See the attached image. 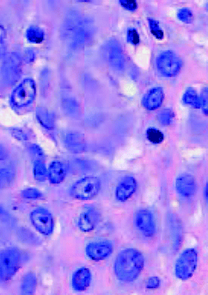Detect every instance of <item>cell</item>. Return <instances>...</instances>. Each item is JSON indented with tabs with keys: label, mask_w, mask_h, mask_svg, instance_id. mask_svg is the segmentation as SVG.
<instances>
[{
	"label": "cell",
	"mask_w": 208,
	"mask_h": 295,
	"mask_svg": "<svg viewBox=\"0 0 208 295\" xmlns=\"http://www.w3.org/2000/svg\"><path fill=\"white\" fill-rule=\"evenodd\" d=\"M145 267V258L140 250L126 249L120 252L114 261L113 271L122 282H134Z\"/></svg>",
	"instance_id": "6da1fadb"
},
{
	"label": "cell",
	"mask_w": 208,
	"mask_h": 295,
	"mask_svg": "<svg viewBox=\"0 0 208 295\" xmlns=\"http://www.w3.org/2000/svg\"><path fill=\"white\" fill-rule=\"evenodd\" d=\"M21 266V253L16 248L0 251V282L11 280Z\"/></svg>",
	"instance_id": "7a4b0ae2"
},
{
	"label": "cell",
	"mask_w": 208,
	"mask_h": 295,
	"mask_svg": "<svg viewBox=\"0 0 208 295\" xmlns=\"http://www.w3.org/2000/svg\"><path fill=\"white\" fill-rule=\"evenodd\" d=\"M102 187L101 180L95 176H86L78 180L71 187V195L79 200H89L98 196Z\"/></svg>",
	"instance_id": "3957f363"
},
{
	"label": "cell",
	"mask_w": 208,
	"mask_h": 295,
	"mask_svg": "<svg viewBox=\"0 0 208 295\" xmlns=\"http://www.w3.org/2000/svg\"><path fill=\"white\" fill-rule=\"evenodd\" d=\"M36 95V84L31 78H26L14 89L11 95V104L22 108L32 104Z\"/></svg>",
	"instance_id": "277c9868"
},
{
	"label": "cell",
	"mask_w": 208,
	"mask_h": 295,
	"mask_svg": "<svg viewBox=\"0 0 208 295\" xmlns=\"http://www.w3.org/2000/svg\"><path fill=\"white\" fill-rule=\"evenodd\" d=\"M198 253L195 249L184 250L176 261L175 273L176 278L181 281H188L195 273L197 268Z\"/></svg>",
	"instance_id": "5b68a950"
},
{
	"label": "cell",
	"mask_w": 208,
	"mask_h": 295,
	"mask_svg": "<svg viewBox=\"0 0 208 295\" xmlns=\"http://www.w3.org/2000/svg\"><path fill=\"white\" fill-rule=\"evenodd\" d=\"M0 71L6 84H15L22 74V57L18 53L11 52L6 55Z\"/></svg>",
	"instance_id": "8992f818"
},
{
	"label": "cell",
	"mask_w": 208,
	"mask_h": 295,
	"mask_svg": "<svg viewBox=\"0 0 208 295\" xmlns=\"http://www.w3.org/2000/svg\"><path fill=\"white\" fill-rule=\"evenodd\" d=\"M157 68L158 71L165 77H174L181 70V58L171 50L161 53L157 58Z\"/></svg>",
	"instance_id": "52a82bcc"
},
{
	"label": "cell",
	"mask_w": 208,
	"mask_h": 295,
	"mask_svg": "<svg viewBox=\"0 0 208 295\" xmlns=\"http://www.w3.org/2000/svg\"><path fill=\"white\" fill-rule=\"evenodd\" d=\"M30 222L35 229L44 236H50L54 233V217L49 210L39 207L30 213Z\"/></svg>",
	"instance_id": "ba28073f"
},
{
	"label": "cell",
	"mask_w": 208,
	"mask_h": 295,
	"mask_svg": "<svg viewBox=\"0 0 208 295\" xmlns=\"http://www.w3.org/2000/svg\"><path fill=\"white\" fill-rule=\"evenodd\" d=\"M135 225L137 229L146 238H152L156 233L157 226L153 214L146 209H141L136 213Z\"/></svg>",
	"instance_id": "9c48e42d"
},
{
	"label": "cell",
	"mask_w": 208,
	"mask_h": 295,
	"mask_svg": "<svg viewBox=\"0 0 208 295\" xmlns=\"http://www.w3.org/2000/svg\"><path fill=\"white\" fill-rule=\"evenodd\" d=\"M113 244L109 241L93 242L86 246L85 253L89 259L100 262L109 257L113 252Z\"/></svg>",
	"instance_id": "30bf717a"
},
{
	"label": "cell",
	"mask_w": 208,
	"mask_h": 295,
	"mask_svg": "<svg viewBox=\"0 0 208 295\" xmlns=\"http://www.w3.org/2000/svg\"><path fill=\"white\" fill-rule=\"evenodd\" d=\"M106 59L109 65L118 71L125 69V58L122 48L115 40H110L106 45Z\"/></svg>",
	"instance_id": "8fae6325"
},
{
	"label": "cell",
	"mask_w": 208,
	"mask_h": 295,
	"mask_svg": "<svg viewBox=\"0 0 208 295\" xmlns=\"http://www.w3.org/2000/svg\"><path fill=\"white\" fill-rule=\"evenodd\" d=\"M100 221V213L96 208H88L82 212L78 221V226L83 233H90L98 226Z\"/></svg>",
	"instance_id": "7c38bea8"
},
{
	"label": "cell",
	"mask_w": 208,
	"mask_h": 295,
	"mask_svg": "<svg viewBox=\"0 0 208 295\" xmlns=\"http://www.w3.org/2000/svg\"><path fill=\"white\" fill-rule=\"evenodd\" d=\"M137 189V180L131 175L126 176L118 184L115 189V198L119 202L124 203L129 200Z\"/></svg>",
	"instance_id": "4fadbf2b"
},
{
	"label": "cell",
	"mask_w": 208,
	"mask_h": 295,
	"mask_svg": "<svg viewBox=\"0 0 208 295\" xmlns=\"http://www.w3.org/2000/svg\"><path fill=\"white\" fill-rule=\"evenodd\" d=\"M64 144L66 150L73 154H81L86 151V142L84 136L76 131H70L65 135Z\"/></svg>",
	"instance_id": "5bb4252c"
},
{
	"label": "cell",
	"mask_w": 208,
	"mask_h": 295,
	"mask_svg": "<svg viewBox=\"0 0 208 295\" xmlns=\"http://www.w3.org/2000/svg\"><path fill=\"white\" fill-rule=\"evenodd\" d=\"M176 189L178 194L183 198H190L196 192L195 178L189 174H183L176 180Z\"/></svg>",
	"instance_id": "9a60e30c"
},
{
	"label": "cell",
	"mask_w": 208,
	"mask_h": 295,
	"mask_svg": "<svg viewBox=\"0 0 208 295\" xmlns=\"http://www.w3.org/2000/svg\"><path fill=\"white\" fill-rule=\"evenodd\" d=\"M91 272L89 268H81L73 273L72 286L77 292H84L91 283Z\"/></svg>",
	"instance_id": "2e32d148"
},
{
	"label": "cell",
	"mask_w": 208,
	"mask_h": 295,
	"mask_svg": "<svg viewBox=\"0 0 208 295\" xmlns=\"http://www.w3.org/2000/svg\"><path fill=\"white\" fill-rule=\"evenodd\" d=\"M165 98V93L162 88H154L149 91L142 99L143 107L148 111L158 109L163 104Z\"/></svg>",
	"instance_id": "e0dca14e"
},
{
	"label": "cell",
	"mask_w": 208,
	"mask_h": 295,
	"mask_svg": "<svg viewBox=\"0 0 208 295\" xmlns=\"http://www.w3.org/2000/svg\"><path fill=\"white\" fill-rule=\"evenodd\" d=\"M67 174V167L61 161H54L49 166L48 177L50 183L58 185L64 181Z\"/></svg>",
	"instance_id": "ac0fdd59"
},
{
	"label": "cell",
	"mask_w": 208,
	"mask_h": 295,
	"mask_svg": "<svg viewBox=\"0 0 208 295\" xmlns=\"http://www.w3.org/2000/svg\"><path fill=\"white\" fill-rule=\"evenodd\" d=\"M35 117L44 129L50 131L54 128L55 120L54 115L43 107H38L35 111Z\"/></svg>",
	"instance_id": "d6986e66"
},
{
	"label": "cell",
	"mask_w": 208,
	"mask_h": 295,
	"mask_svg": "<svg viewBox=\"0 0 208 295\" xmlns=\"http://www.w3.org/2000/svg\"><path fill=\"white\" fill-rule=\"evenodd\" d=\"M36 283H37V280H36L35 273L30 272L25 275L22 279V285H21V292L22 294H33L36 287Z\"/></svg>",
	"instance_id": "ffe728a7"
},
{
	"label": "cell",
	"mask_w": 208,
	"mask_h": 295,
	"mask_svg": "<svg viewBox=\"0 0 208 295\" xmlns=\"http://www.w3.org/2000/svg\"><path fill=\"white\" fill-rule=\"evenodd\" d=\"M61 109L65 112V114L71 117L79 115L80 112L79 103L72 98H63L61 100Z\"/></svg>",
	"instance_id": "44dd1931"
},
{
	"label": "cell",
	"mask_w": 208,
	"mask_h": 295,
	"mask_svg": "<svg viewBox=\"0 0 208 295\" xmlns=\"http://www.w3.org/2000/svg\"><path fill=\"white\" fill-rule=\"evenodd\" d=\"M184 104L189 107H194L195 109L200 108V96L198 95L196 91L192 88H189L184 93L183 98Z\"/></svg>",
	"instance_id": "7402d4cb"
},
{
	"label": "cell",
	"mask_w": 208,
	"mask_h": 295,
	"mask_svg": "<svg viewBox=\"0 0 208 295\" xmlns=\"http://www.w3.org/2000/svg\"><path fill=\"white\" fill-rule=\"evenodd\" d=\"M28 41L32 44H41L45 37V33L41 28L38 26H30L26 31Z\"/></svg>",
	"instance_id": "603a6c76"
},
{
	"label": "cell",
	"mask_w": 208,
	"mask_h": 295,
	"mask_svg": "<svg viewBox=\"0 0 208 295\" xmlns=\"http://www.w3.org/2000/svg\"><path fill=\"white\" fill-rule=\"evenodd\" d=\"M17 237H18L20 241H22V243H26V244H30V245H36L41 243L39 238L36 236L34 235L30 229H20L17 231Z\"/></svg>",
	"instance_id": "cb8c5ba5"
},
{
	"label": "cell",
	"mask_w": 208,
	"mask_h": 295,
	"mask_svg": "<svg viewBox=\"0 0 208 295\" xmlns=\"http://www.w3.org/2000/svg\"><path fill=\"white\" fill-rule=\"evenodd\" d=\"M33 175L35 180L38 182H43L48 178V170L44 162L35 161L33 167Z\"/></svg>",
	"instance_id": "d4e9b609"
},
{
	"label": "cell",
	"mask_w": 208,
	"mask_h": 295,
	"mask_svg": "<svg viewBox=\"0 0 208 295\" xmlns=\"http://www.w3.org/2000/svg\"><path fill=\"white\" fill-rule=\"evenodd\" d=\"M14 173L8 167H1L0 168V189L8 187L13 181Z\"/></svg>",
	"instance_id": "484cf974"
},
{
	"label": "cell",
	"mask_w": 208,
	"mask_h": 295,
	"mask_svg": "<svg viewBox=\"0 0 208 295\" xmlns=\"http://www.w3.org/2000/svg\"><path fill=\"white\" fill-rule=\"evenodd\" d=\"M174 117H175V115H174L173 111L168 109V108L160 111L159 113L157 115V118H158L160 123H162L163 125L165 126L170 125L174 121Z\"/></svg>",
	"instance_id": "4316f807"
},
{
	"label": "cell",
	"mask_w": 208,
	"mask_h": 295,
	"mask_svg": "<svg viewBox=\"0 0 208 295\" xmlns=\"http://www.w3.org/2000/svg\"><path fill=\"white\" fill-rule=\"evenodd\" d=\"M29 153L34 161H45V154L39 145L31 144L29 147Z\"/></svg>",
	"instance_id": "83f0119b"
},
{
	"label": "cell",
	"mask_w": 208,
	"mask_h": 295,
	"mask_svg": "<svg viewBox=\"0 0 208 295\" xmlns=\"http://www.w3.org/2000/svg\"><path fill=\"white\" fill-rule=\"evenodd\" d=\"M148 22L149 27H150L151 34L156 38L159 39V40L164 38L165 32H164V30H162V28L160 26L159 23L157 22V20L153 19V18H149Z\"/></svg>",
	"instance_id": "f1b7e54d"
},
{
	"label": "cell",
	"mask_w": 208,
	"mask_h": 295,
	"mask_svg": "<svg viewBox=\"0 0 208 295\" xmlns=\"http://www.w3.org/2000/svg\"><path fill=\"white\" fill-rule=\"evenodd\" d=\"M22 198L27 199V200H39V199L42 198L43 194L39 191L38 189L34 188V187H29V188L22 190Z\"/></svg>",
	"instance_id": "f546056e"
},
{
	"label": "cell",
	"mask_w": 208,
	"mask_h": 295,
	"mask_svg": "<svg viewBox=\"0 0 208 295\" xmlns=\"http://www.w3.org/2000/svg\"><path fill=\"white\" fill-rule=\"evenodd\" d=\"M178 19L184 24H190L194 19V14L188 8H182L177 13Z\"/></svg>",
	"instance_id": "4dcf8cb0"
},
{
	"label": "cell",
	"mask_w": 208,
	"mask_h": 295,
	"mask_svg": "<svg viewBox=\"0 0 208 295\" xmlns=\"http://www.w3.org/2000/svg\"><path fill=\"white\" fill-rule=\"evenodd\" d=\"M127 41L132 45H138L141 41V37L138 31L134 28H130L127 32Z\"/></svg>",
	"instance_id": "1f68e13d"
},
{
	"label": "cell",
	"mask_w": 208,
	"mask_h": 295,
	"mask_svg": "<svg viewBox=\"0 0 208 295\" xmlns=\"http://www.w3.org/2000/svg\"><path fill=\"white\" fill-rule=\"evenodd\" d=\"M147 137L150 142H153V143H158V142H162L164 139V136L159 131L155 130V129H150L147 131Z\"/></svg>",
	"instance_id": "d6a6232c"
},
{
	"label": "cell",
	"mask_w": 208,
	"mask_h": 295,
	"mask_svg": "<svg viewBox=\"0 0 208 295\" xmlns=\"http://www.w3.org/2000/svg\"><path fill=\"white\" fill-rule=\"evenodd\" d=\"M6 30L3 25H0V58H3L6 55Z\"/></svg>",
	"instance_id": "836d02e7"
},
{
	"label": "cell",
	"mask_w": 208,
	"mask_h": 295,
	"mask_svg": "<svg viewBox=\"0 0 208 295\" xmlns=\"http://www.w3.org/2000/svg\"><path fill=\"white\" fill-rule=\"evenodd\" d=\"M11 134L14 138L18 140L19 142H26L28 139L27 135L25 134V132L18 128H11Z\"/></svg>",
	"instance_id": "e575fe53"
},
{
	"label": "cell",
	"mask_w": 208,
	"mask_h": 295,
	"mask_svg": "<svg viewBox=\"0 0 208 295\" xmlns=\"http://www.w3.org/2000/svg\"><path fill=\"white\" fill-rule=\"evenodd\" d=\"M120 4L122 8L126 9L127 11H135L138 8L137 2L134 0H121Z\"/></svg>",
	"instance_id": "d590c367"
},
{
	"label": "cell",
	"mask_w": 208,
	"mask_h": 295,
	"mask_svg": "<svg viewBox=\"0 0 208 295\" xmlns=\"http://www.w3.org/2000/svg\"><path fill=\"white\" fill-rule=\"evenodd\" d=\"M200 98V108L202 109L205 114H207V89H205V91L201 93Z\"/></svg>",
	"instance_id": "8d00e7d4"
},
{
	"label": "cell",
	"mask_w": 208,
	"mask_h": 295,
	"mask_svg": "<svg viewBox=\"0 0 208 295\" xmlns=\"http://www.w3.org/2000/svg\"><path fill=\"white\" fill-rule=\"evenodd\" d=\"M160 279L156 276L149 278L148 281L146 282V287L148 289H156L157 287H159Z\"/></svg>",
	"instance_id": "74e56055"
},
{
	"label": "cell",
	"mask_w": 208,
	"mask_h": 295,
	"mask_svg": "<svg viewBox=\"0 0 208 295\" xmlns=\"http://www.w3.org/2000/svg\"><path fill=\"white\" fill-rule=\"evenodd\" d=\"M36 55L34 51V49H28L25 50V55H24V60L26 63H32L35 60Z\"/></svg>",
	"instance_id": "f35d334b"
},
{
	"label": "cell",
	"mask_w": 208,
	"mask_h": 295,
	"mask_svg": "<svg viewBox=\"0 0 208 295\" xmlns=\"http://www.w3.org/2000/svg\"><path fill=\"white\" fill-rule=\"evenodd\" d=\"M7 157H8V152L2 145H0V161H5Z\"/></svg>",
	"instance_id": "ab89813d"
},
{
	"label": "cell",
	"mask_w": 208,
	"mask_h": 295,
	"mask_svg": "<svg viewBox=\"0 0 208 295\" xmlns=\"http://www.w3.org/2000/svg\"><path fill=\"white\" fill-rule=\"evenodd\" d=\"M6 215V210L4 209L3 206L0 205V219H2Z\"/></svg>",
	"instance_id": "60d3db41"
}]
</instances>
